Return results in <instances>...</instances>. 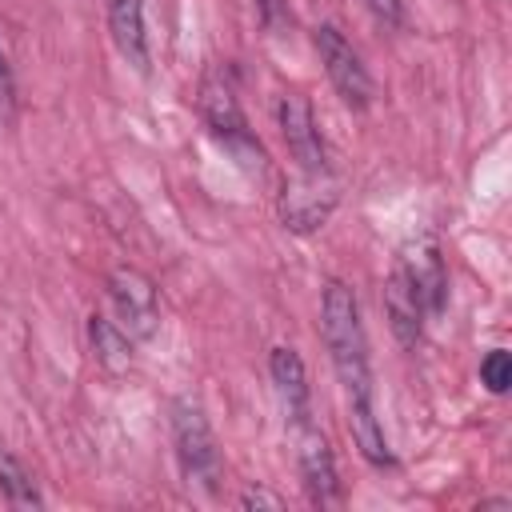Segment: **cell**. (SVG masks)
Returning <instances> with one entry per match:
<instances>
[{"label":"cell","instance_id":"obj_19","mask_svg":"<svg viewBox=\"0 0 512 512\" xmlns=\"http://www.w3.org/2000/svg\"><path fill=\"white\" fill-rule=\"evenodd\" d=\"M0 100H12V76H8V60L0 52Z\"/></svg>","mask_w":512,"mask_h":512},{"label":"cell","instance_id":"obj_9","mask_svg":"<svg viewBox=\"0 0 512 512\" xmlns=\"http://www.w3.org/2000/svg\"><path fill=\"white\" fill-rule=\"evenodd\" d=\"M300 476H304V488H308L312 504H332L340 496L332 448L312 424H300Z\"/></svg>","mask_w":512,"mask_h":512},{"label":"cell","instance_id":"obj_13","mask_svg":"<svg viewBox=\"0 0 512 512\" xmlns=\"http://www.w3.org/2000/svg\"><path fill=\"white\" fill-rule=\"evenodd\" d=\"M88 336H92V356L108 368V372H128L132 368V336L108 320V316H92L88 320Z\"/></svg>","mask_w":512,"mask_h":512},{"label":"cell","instance_id":"obj_6","mask_svg":"<svg viewBox=\"0 0 512 512\" xmlns=\"http://www.w3.org/2000/svg\"><path fill=\"white\" fill-rule=\"evenodd\" d=\"M336 184L328 180V172H300V180L284 184V196H280V216L292 232H312L320 228L332 208H336Z\"/></svg>","mask_w":512,"mask_h":512},{"label":"cell","instance_id":"obj_12","mask_svg":"<svg viewBox=\"0 0 512 512\" xmlns=\"http://www.w3.org/2000/svg\"><path fill=\"white\" fill-rule=\"evenodd\" d=\"M384 304H388V316H392V332L400 336L404 348H412L420 340V328H424V308L408 284V276L400 268H392L388 276V288H384Z\"/></svg>","mask_w":512,"mask_h":512},{"label":"cell","instance_id":"obj_17","mask_svg":"<svg viewBox=\"0 0 512 512\" xmlns=\"http://www.w3.org/2000/svg\"><path fill=\"white\" fill-rule=\"evenodd\" d=\"M240 508H284V500L276 492H268V488H248L240 496Z\"/></svg>","mask_w":512,"mask_h":512},{"label":"cell","instance_id":"obj_5","mask_svg":"<svg viewBox=\"0 0 512 512\" xmlns=\"http://www.w3.org/2000/svg\"><path fill=\"white\" fill-rule=\"evenodd\" d=\"M108 292H112V304H116V316H120L116 324H120L128 336L144 340V336L156 332V324H160L156 284H152L140 268H132V264L112 268V276H108Z\"/></svg>","mask_w":512,"mask_h":512},{"label":"cell","instance_id":"obj_4","mask_svg":"<svg viewBox=\"0 0 512 512\" xmlns=\"http://www.w3.org/2000/svg\"><path fill=\"white\" fill-rule=\"evenodd\" d=\"M316 48H320L324 72H328V80L336 84V92L344 96V104L368 108V104H372V76H368L360 52L344 40V32H340L336 24H320V28H316Z\"/></svg>","mask_w":512,"mask_h":512},{"label":"cell","instance_id":"obj_15","mask_svg":"<svg viewBox=\"0 0 512 512\" xmlns=\"http://www.w3.org/2000/svg\"><path fill=\"white\" fill-rule=\"evenodd\" d=\"M0 492L8 496V504L16 508H36L40 504V492L32 484V476L24 472V464L8 452H0Z\"/></svg>","mask_w":512,"mask_h":512},{"label":"cell","instance_id":"obj_18","mask_svg":"<svg viewBox=\"0 0 512 512\" xmlns=\"http://www.w3.org/2000/svg\"><path fill=\"white\" fill-rule=\"evenodd\" d=\"M368 8H372L380 20H388V24L400 20V0H368Z\"/></svg>","mask_w":512,"mask_h":512},{"label":"cell","instance_id":"obj_14","mask_svg":"<svg viewBox=\"0 0 512 512\" xmlns=\"http://www.w3.org/2000/svg\"><path fill=\"white\" fill-rule=\"evenodd\" d=\"M352 400V440L360 448V456L376 468H392V452H388V440L372 416V396H348Z\"/></svg>","mask_w":512,"mask_h":512},{"label":"cell","instance_id":"obj_3","mask_svg":"<svg viewBox=\"0 0 512 512\" xmlns=\"http://www.w3.org/2000/svg\"><path fill=\"white\" fill-rule=\"evenodd\" d=\"M200 112H204L208 128L224 140V148H232L240 156V164H248L256 172L264 168V148L248 132V120H244V112H240L236 92H232L228 80H220V76H208L204 80V88H200Z\"/></svg>","mask_w":512,"mask_h":512},{"label":"cell","instance_id":"obj_1","mask_svg":"<svg viewBox=\"0 0 512 512\" xmlns=\"http://www.w3.org/2000/svg\"><path fill=\"white\" fill-rule=\"evenodd\" d=\"M320 332L324 344L332 352L336 376L344 380L348 396H372V380H368V352H364V328H360V308L356 296L344 280H332L324 288V308H320Z\"/></svg>","mask_w":512,"mask_h":512},{"label":"cell","instance_id":"obj_11","mask_svg":"<svg viewBox=\"0 0 512 512\" xmlns=\"http://www.w3.org/2000/svg\"><path fill=\"white\" fill-rule=\"evenodd\" d=\"M108 8V28L128 64L140 72L148 68V36H144V0H104Z\"/></svg>","mask_w":512,"mask_h":512},{"label":"cell","instance_id":"obj_7","mask_svg":"<svg viewBox=\"0 0 512 512\" xmlns=\"http://www.w3.org/2000/svg\"><path fill=\"white\" fill-rule=\"evenodd\" d=\"M396 268L408 276V284H412V292H416L424 316H436V312L444 308V292H448V276H444L440 244H436L432 236H416V240L400 252Z\"/></svg>","mask_w":512,"mask_h":512},{"label":"cell","instance_id":"obj_10","mask_svg":"<svg viewBox=\"0 0 512 512\" xmlns=\"http://www.w3.org/2000/svg\"><path fill=\"white\" fill-rule=\"evenodd\" d=\"M268 372H272V384L280 392V404L288 412L292 424H308V372H304V360L296 356V348H272L268 356Z\"/></svg>","mask_w":512,"mask_h":512},{"label":"cell","instance_id":"obj_2","mask_svg":"<svg viewBox=\"0 0 512 512\" xmlns=\"http://www.w3.org/2000/svg\"><path fill=\"white\" fill-rule=\"evenodd\" d=\"M172 444H176V460H180L184 480L204 488V492H216L224 464H220V448H216V436H212L200 404H192V400L172 404Z\"/></svg>","mask_w":512,"mask_h":512},{"label":"cell","instance_id":"obj_16","mask_svg":"<svg viewBox=\"0 0 512 512\" xmlns=\"http://www.w3.org/2000/svg\"><path fill=\"white\" fill-rule=\"evenodd\" d=\"M480 380H484L488 392H508V384H512V356L504 348H492L480 360Z\"/></svg>","mask_w":512,"mask_h":512},{"label":"cell","instance_id":"obj_8","mask_svg":"<svg viewBox=\"0 0 512 512\" xmlns=\"http://www.w3.org/2000/svg\"><path fill=\"white\" fill-rule=\"evenodd\" d=\"M276 112H280V132H284V144H288L292 160L300 164V172H328V160H324V140H320V128H316L312 104H308L300 92H284Z\"/></svg>","mask_w":512,"mask_h":512}]
</instances>
